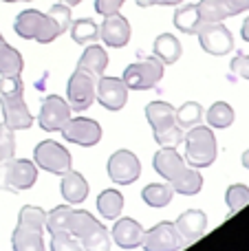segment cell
I'll list each match as a JSON object with an SVG mask.
<instances>
[{
	"label": "cell",
	"instance_id": "cell-9",
	"mask_svg": "<svg viewBox=\"0 0 249 251\" xmlns=\"http://www.w3.org/2000/svg\"><path fill=\"white\" fill-rule=\"evenodd\" d=\"M106 172L115 185H132L141 174V161L137 159L135 152L117 150L110 154L108 163H106Z\"/></svg>",
	"mask_w": 249,
	"mask_h": 251
},
{
	"label": "cell",
	"instance_id": "cell-8",
	"mask_svg": "<svg viewBox=\"0 0 249 251\" xmlns=\"http://www.w3.org/2000/svg\"><path fill=\"white\" fill-rule=\"evenodd\" d=\"M33 163L38 165L40 170L51 174H66L71 168H73V161H71V152L66 150L62 143L53 141V139H44L38 146L33 148Z\"/></svg>",
	"mask_w": 249,
	"mask_h": 251
},
{
	"label": "cell",
	"instance_id": "cell-15",
	"mask_svg": "<svg viewBox=\"0 0 249 251\" xmlns=\"http://www.w3.org/2000/svg\"><path fill=\"white\" fill-rule=\"evenodd\" d=\"M0 108H2V124L7 128H11L13 132L16 130H29L33 126V115L29 113L25 95L0 100Z\"/></svg>",
	"mask_w": 249,
	"mask_h": 251
},
{
	"label": "cell",
	"instance_id": "cell-23",
	"mask_svg": "<svg viewBox=\"0 0 249 251\" xmlns=\"http://www.w3.org/2000/svg\"><path fill=\"white\" fill-rule=\"evenodd\" d=\"M172 20H174V26L181 31V33H188V35H197L199 29H201V25H203L197 4H179Z\"/></svg>",
	"mask_w": 249,
	"mask_h": 251
},
{
	"label": "cell",
	"instance_id": "cell-18",
	"mask_svg": "<svg viewBox=\"0 0 249 251\" xmlns=\"http://www.w3.org/2000/svg\"><path fill=\"white\" fill-rule=\"evenodd\" d=\"M144 227L135 221V218H117L113 227V243L122 249H137L141 247V240H144Z\"/></svg>",
	"mask_w": 249,
	"mask_h": 251
},
{
	"label": "cell",
	"instance_id": "cell-27",
	"mask_svg": "<svg viewBox=\"0 0 249 251\" xmlns=\"http://www.w3.org/2000/svg\"><path fill=\"white\" fill-rule=\"evenodd\" d=\"M172 196H174V190H172L170 183H150L141 192L144 203L150 205V207H168Z\"/></svg>",
	"mask_w": 249,
	"mask_h": 251
},
{
	"label": "cell",
	"instance_id": "cell-25",
	"mask_svg": "<svg viewBox=\"0 0 249 251\" xmlns=\"http://www.w3.org/2000/svg\"><path fill=\"white\" fill-rule=\"evenodd\" d=\"M124 209V196L119 190H104L97 196V212L106 221H117Z\"/></svg>",
	"mask_w": 249,
	"mask_h": 251
},
{
	"label": "cell",
	"instance_id": "cell-17",
	"mask_svg": "<svg viewBox=\"0 0 249 251\" xmlns=\"http://www.w3.org/2000/svg\"><path fill=\"white\" fill-rule=\"evenodd\" d=\"M174 227L179 229L181 238L188 243L201 240L207 231V214L203 209H188L174 221Z\"/></svg>",
	"mask_w": 249,
	"mask_h": 251
},
{
	"label": "cell",
	"instance_id": "cell-10",
	"mask_svg": "<svg viewBox=\"0 0 249 251\" xmlns=\"http://www.w3.org/2000/svg\"><path fill=\"white\" fill-rule=\"evenodd\" d=\"M199 42H201V49L210 55H227L234 49V35L223 22H205L199 29Z\"/></svg>",
	"mask_w": 249,
	"mask_h": 251
},
{
	"label": "cell",
	"instance_id": "cell-32",
	"mask_svg": "<svg viewBox=\"0 0 249 251\" xmlns=\"http://www.w3.org/2000/svg\"><path fill=\"white\" fill-rule=\"evenodd\" d=\"M197 9H199V16H201L203 25L205 22H223L225 18H229V11L223 0H199Z\"/></svg>",
	"mask_w": 249,
	"mask_h": 251
},
{
	"label": "cell",
	"instance_id": "cell-28",
	"mask_svg": "<svg viewBox=\"0 0 249 251\" xmlns=\"http://www.w3.org/2000/svg\"><path fill=\"white\" fill-rule=\"evenodd\" d=\"M234 108L227 104V101H214L210 108L205 110V122L210 124V128H216V130H225L234 124Z\"/></svg>",
	"mask_w": 249,
	"mask_h": 251
},
{
	"label": "cell",
	"instance_id": "cell-31",
	"mask_svg": "<svg viewBox=\"0 0 249 251\" xmlns=\"http://www.w3.org/2000/svg\"><path fill=\"white\" fill-rule=\"evenodd\" d=\"M79 245L84 247V251H110L113 238H110L108 229H106V227L100 223L95 229L88 231V234L79 240Z\"/></svg>",
	"mask_w": 249,
	"mask_h": 251
},
{
	"label": "cell",
	"instance_id": "cell-16",
	"mask_svg": "<svg viewBox=\"0 0 249 251\" xmlns=\"http://www.w3.org/2000/svg\"><path fill=\"white\" fill-rule=\"evenodd\" d=\"M130 22L122 16V13H113V16H104V22L100 25V38L104 40L106 47L110 49H122L130 42Z\"/></svg>",
	"mask_w": 249,
	"mask_h": 251
},
{
	"label": "cell",
	"instance_id": "cell-2",
	"mask_svg": "<svg viewBox=\"0 0 249 251\" xmlns=\"http://www.w3.org/2000/svg\"><path fill=\"white\" fill-rule=\"evenodd\" d=\"M146 119L154 132V141L161 148H176L183 143V128L176 124V108L168 101H150L146 106Z\"/></svg>",
	"mask_w": 249,
	"mask_h": 251
},
{
	"label": "cell",
	"instance_id": "cell-14",
	"mask_svg": "<svg viewBox=\"0 0 249 251\" xmlns=\"http://www.w3.org/2000/svg\"><path fill=\"white\" fill-rule=\"evenodd\" d=\"M97 101L110 113H117L128 101V86L122 77H104L97 79Z\"/></svg>",
	"mask_w": 249,
	"mask_h": 251
},
{
	"label": "cell",
	"instance_id": "cell-40",
	"mask_svg": "<svg viewBox=\"0 0 249 251\" xmlns=\"http://www.w3.org/2000/svg\"><path fill=\"white\" fill-rule=\"evenodd\" d=\"M232 73L238 75L243 79H249V55L245 53H238L236 57L232 60Z\"/></svg>",
	"mask_w": 249,
	"mask_h": 251
},
{
	"label": "cell",
	"instance_id": "cell-47",
	"mask_svg": "<svg viewBox=\"0 0 249 251\" xmlns=\"http://www.w3.org/2000/svg\"><path fill=\"white\" fill-rule=\"evenodd\" d=\"M18 2H31V0H18Z\"/></svg>",
	"mask_w": 249,
	"mask_h": 251
},
{
	"label": "cell",
	"instance_id": "cell-35",
	"mask_svg": "<svg viewBox=\"0 0 249 251\" xmlns=\"http://www.w3.org/2000/svg\"><path fill=\"white\" fill-rule=\"evenodd\" d=\"M18 223H22V225H29V227H33V229L44 231L47 212H44L42 207H38V205H25V207L20 209V214H18Z\"/></svg>",
	"mask_w": 249,
	"mask_h": 251
},
{
	"label": "cell",
	"instance_id": "cell-1",
	"mask_svg": "<svg viewBox=\"0 0 249 251\" xmlns=\"http://www.w3.org/2000/svg\"><path fill=\"white\" fill-rule=\"evenodd\" d=\"M152 168L159 176L170 183L172 190L183 196L199 194L203 187V174L199 168H190L174 148H161L152 159Z\"/></svg>",
	"mask_w": 249,
	"mask_h": 251
},
{
	"label": "cell",
	"instance_id": "cell-13",
	"mask_svg": "<svg viewBox=\"0 0 249 251\" xmlns=\"http://www.w3.org/2000/svg\"><path fill=\"white\" fill-rule=\"evenodd\" d=\"M71 119V106L66 100L57 95H49L42 101V108L38 115V124L44 132H60Z\"/></svg>",
	"mask_w": 249,
	"mask_h": 251
},
{
	"label": "cell",
	"instance_id": "cell-4",
	"mask_svg": "<svg viewBox=\"0 0 249 251\" xmlns=\"http://www.w3.org/2000/svg\"><path fill=\"white\" fill-rule=\"evenodd\" d=\"M183 143H185V161L192 168H199V170L210 168L216 161V156H219V143H216L212 128H207V126L199 124L188 128Z\"/></svg>",
	"mask_w": 249,
	"mask_h": 251
},
{
	"label": "cell",
	"instance_id": "cell-42",
	"mask_svg": "<svg viewBox=\"0 0 249 251\" xmlns=\"http://www.w3.org/2000/svg\"><path fill=\"white\" fill-rule=\"evenodd\" d=\"M137 4H139V7H179L181 2H183V0H135Z\"/></svg>",
	"mask_w": 249,
	"mask_h": 251
},
{
	"label": "cell",
	"instance_id": "cell-43",
	"mask_svg": "<svg viewBox=\"0 0 249 251\" xmlns=\"http://www.w3.org/2000/svg\"><path fill=\"white\" fill-rule=\"evenodd\" d=\"M241 38L245 40V42H249V16L243 20V26H241Z\"/></svg>",
	"mask_w": 249,
	"mask_h": 251
},
{
	"label": "cell",
	"instance_id": "cell-44",
	"mask_svg": "<svg viewBox=\"0 0 249 251\" xmlns=\"http://www.w3.org/2000/svg\"><path fill=\"white\" fill-rule=\"evenodd\" d=\"M241 163H243V168L249 170V150L243 152V156H241Z\"/></svg>",
	"mask_w": 249,
	"mask_h": 251
},
{
	"label": "cell",
	"instance_id": "cell-7",
	"mask_svg": "<svg viewBox=\"0 0 249 251\" xmlns=\"http://www.w3.org/2000/svg\"><path fill=\"white\" fill-rule=\"evenodd\" d=\"M97 79L93 73L84 69H75L73 75L69 77L66 84V101H69L71 110L82 113V110L91 108L97 100Z\"/></svg>",
	"mask_w": 249,
	"mask_h": 251
},
{
	"label": "cell",
	"instance_id": "cell-29",
	"mask_svg": "<svg viewBox=\"0 0 249 251\" xmlns=\"http://www.w3.org/2000/svg\"><path fill=\"white\" fill-rule=\"evenodd\" d=\"M97 225H100V221L91 212H86V209H73L71 212V221H69V234H73L77 240H82Z\"/></svg>",
	"mask_w": 249,
	"mask_h": 251
},
{
	"label": "cell",
	"instance_id": "cell-19",
	"mask_svg": "<svg viewBox=\"0 0 249 251\" xmlns=\"http://www.w3.org/2000/svg\"><path fill=\"white\" fill-rule=\"evenodd\" d=\"M60 190H62V199L69 205H79V203H84L88 196V181L79 172H75V170L71 168L66 174H62Z\"/></svg>",
	"mask_w": 249,
	"mask_h": 251
},
{
	"label": "cell",
	"instance_id": "cell-12",
	"mask_svg": "<svg viewBox=\"0 0 249 251\" xmlns=\"http://www.w3.org/2000/svg\"><path fill=\"white\" fill-rule=\"evenodd\" d=\"M60 132L69 143H75V146L82 148L97 146L101 141V126L95 119H86V117H75V119L71 117Z\"/></svg>",
	"mask_w": 249,
	"mask_h": 251
},
{
	"label": "cell",
	"instance_id": "cell-5",
	"mask_svg": "<svg viewBox=\"0 0 249 251\" xmlns=\"http://www.w3.org/2000/svg\"><path fill=\"white\" fill-rule=\"evenodd\" d=\"M38 181V165L29 159H7L0 161V190L22 192L29 190Z\"/></svg>",
	"mask_w": 249,
	"mask_h": 251
},
{
	"label": "cell",
	"instance_id": "cell-46",
	"mask_svg": "<svg viewBox=\"0 0 249 251\" xmlns=\"http://www.w3.org/2000/svg\"><path fill=\"white\" fill-rule=\"evenodd\" d=\"M2 2H9V4H11V2H18V0H2Z\"/></svg>",
	"mask_w": 249,
	"mask_h": 251
},
{
	"label": "cell",
	"instance_id": "cell-21",
	"mask_svg": "<svg viewBox=\"0 0 249 251\" xmlns=\"http://www.w3.org/2000/svg\"><path fill=\"white\" fill-rule=\"evenodd\" d=\"M152 55L159 57L163 64H176L183 55V47H181L179 38L172 33H161L154 38L152 44Z\"/></svg>",
	"mask_w": 249,
	"mask_h": 251
},
{
	"label": "cell",
	"instance_id": "cell-22",
	"mask_svg": "<svg viewBox=\"0 0 249 251\" xmlns=\"http://www.w3.org/2000/svg\"><path fill=\"white\" fill-rule=\"evenodd\" d=\"M106 66H108V53H106V49L95 42L86 44V49H84L82 57L77 62V69H84L88 73H93L95 77H101Z\"/></svg>",
	"mask_w": 249,
	"mask_h": 251
},
{
	"label": "cell",
	"instance_id": "cell-37",
	"mask_svg": "<svg viewBox=\"0 0 249 251\" xmlns=\"http://www.w3.org/2000/svg\"><path fill=\"white\" fill-rule=\"evenodd\" d=\"M51 251H84V247L69 231H55L51 234Z\"/></svg>",
	"mask_w": 249,
	"mask_h": 251
},
{
	"label": "cell",
	"instance_id": "cell-45",
	"mask_svg": "<svg viewBox=\"0 0 249 251\" xmlns=\"http://www.w3.org/2000/svg\"><path fill=\"white\" fill-rule=\"evenodd\" d=\"M57 2H64V4H69V7H77L82 0H57Z\"/></svg>",
	"mask_w": 249,
	"mask_h": 251
},
{
	"label": "cell",
	"instance_id": "cell-34",
	"mask_svg": "<svg viewBox=\"0 0 249 251\" xmlns=\"http://www.w3.org/2000/svg\"><path fill=\"white\" fill-rule=\"evenodd\" d=\"M225 203H227V207L232 214L241 212L245 205H249V187L243 185V183L229 185L227 192H225Z\"/></svg>",
	"mask_w": 249,
	"mask_h": 251
},
{
	"label": "cell",
	"instance_id": "cell-26",
	"mask_svg": "<svg viewBox=\"0 0 249 251\" xmlns=\"http://www.w3.org/2000/svg\"><path fill=\"white\" fill-rule=\"evenodd\" d=\"M69 31H71L73 42L82 44V47L93 44V42L100 40V26H97L91 18H79V20H73L71 22V26H69Z\"/></svg>",
	"mask_w": 249,
	"mask_h": 251
},
{
	"label": "cell",
	"instance_id": "cell-33",
	"mask_svg": "<svg viewBox=\"0 0 249 251\" xmlns=\"http://www.w3.org/2000/svg\"><path fill=\"white\" fill-rule=\"evenodd\" d=\"M71 212H73V207H71V205H57L55 209L47 212V223H44V229H47L49 234H55V231H69Z\"/></svg>",
	"mask_w": 249,
	"mask_h": 251
},
{
	"label": "cell",
	"instance_id": "cell-39",
	"mask_svg": "<svg viewBox=\"0 0 249 251\" xmlns=\"http://www.w3.org/2000/svg\"><path fill=\"white\" fill-rule=\"evenodd\" d=\"M126 0H95V11L104 16H113V13H119V9L124 7Z\"/></svg>",
	"mask_w": 249,
	"mask_h": 251
},
{
	"label": "cell",
	"instance_id": "cell-24",
	"mask_svg": "<svg viewBox=\"0 0 249 251\" xmlns=\"http://www.w3.org/2000/svg\"><path fill=\"white\" fill-rule=\"evenodd\" d=\"M22 69H25V60L20 51H16L0 33V75H20Z\"/></svg>",
	"mask_w": 249,
	"mask_h": 251
},
{
	"label": "cell",
	"instance_id": "cell-36",
	"mask_svg": "<svg viewBox=\"0 0 249 251\" xmlns=\"http://www.w3.org/2000/svg\"><path fill=\"white\" fill-rule=\"evenodd\" d=\"M25 95V82L20 75H0V100Z\"/></svg>",
	"mask_w": 249,
	"mask_h": 251
},
{
	"label": "cell",
	"instance_id": "cell-41",
	"mask_svg": "<svg viewBox=\"0 0 249 251\" xmlns=\"http://www.w3.org/2000/svg\"><path fill=\"white\" fill-rule=\"evenodd\" d=\"M225 7H227L229 16H238V13L249 11V0H223Z\"/></svg>",
	"mask_w": 249,
	"mask_h": 251
},
{
	"label": "cell",
	"instance_id": "cell-20",
	"mask_svg": "<svg viewBox=\"0 0 249 251\" xmlns=\"http://www.w3.org/2000/svg\"><path fill=\"white\" fill-rule=\"evenodd\" d=\"M11 247L13 251H47L44 249L42 231L33 229L29 225H22V223H18L11 234Z\"/></svg>",
	"mask_w": 249,
	"mask_h": 251
},
{
	"label": "cell",
	"instance_id": "cell-30",
	"mask_svg": "<svg viewBox=\"0 0 249 251\" xmlns=\"http://www.w3.org/2000/svg\"><path fill=\"white\" fill-rule=\"evenodd\" d=\"M205 117V108H203L199 101H185L183 106L176 108V124L183 130L192 128V126H199Z\"/></svg>",
	"mask_w": 249,
	"mask_h": 251
},
{
	"label": "cell",
	"instance_id": "cell-38",
	"mask_svg": "<svg viewBox=\"0 0 249 251\" xmlns=\"http://www.w3.org/2000/svg\"><path fill=\"white\" fill-rule=\"evenodd\" d=\"M13 154H16V134L11 128L0 124V161L13 159Z\"/></svg>",
	"mask_w": 249,
	"mask_h": 251
},
{
	"label": "cell",
	"instance_id": "cell-3",
	"mask_svg": "<svg viewBox=\"0 0 249 251\" xmlns=\"http://www.w3.org/2000/svg\"><path fill=\"white\" fill-rule=\"evenodd\" d=\"M13 31L22 40H35L40 44H51L55 38L66 33L49 13H42L38 9H25L13 20Z\"/></svg>",
	"mask_w": 249,
	"mask_h": 251
},
{
	"label": "cell",
	"instance_id": "cell-11",
	"mask_svg": "<svg viewBox=\"0 0 249 251\" xmlns=\"http://www.w3.org/2000/svg\"><path fill=\"white\" fill-rule=\"evenodd\" d=\"M181 243H183V238L174 227V223L163 221L150 227L148 231H144L141 247H144V251H179Z\"/></svg>",
	"mask_w": 249,
	"mask_h": 251
},
{
	"label": "cell",
	"instance_id": "cell-6",
	"mask_svg": "<svg viewBox=\"0 0 249 251\" xmlns=\"http://www.w3.org/2000/svg\"><path fill=\"white\" fill-rule=\"evenodd\" d=\"M163 73H166V64L159 57L150 55L146 60L128 64L122 79L126 82L128 91H150L163 79Z\"/></svg>",
	"mask_w": 249,
	"mask_h": 251
}]
</instances>
